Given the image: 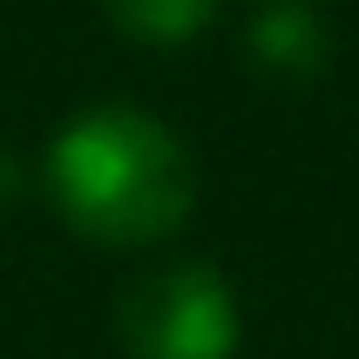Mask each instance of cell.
Listing matches in <instances>:
<instances>
[{"label": "cell", "mask_w": 359, "mask_h": 359, "mask_svg": "<svg viewBox=\"0 0 359 359\" xmlns=\"http://www.w3.org/2000/svg\"><path fill=\"white\" fill-rule=\"evenodd\" d=\"M41 197L95 251H149L170 244L197 210V156L163 116L95 102L48 136Z\"/></svg>", "instance_id": "1"}, {"label": "cell", "mask_w": 359, "mask_h": 359, "mask_svg": "<svg viewBox=\"0 0 359 359\" xmlns=\"http://www.w3.org/2000/svg\"><path fill=\"white\" fill-rule=\"evenodd\" d=\"M116 346L122 359H238V285L203 258L156 264L116 299Z\"/></svg>", "instance_id": "2"}, {"label": "cell", "mask_w": 359, "mask_h": 359, "mask_svg": "<svg viewBox=\"0 0 359 359\" xmlns=\"http://www.w3.org/2000/svg\"><path fill=\"white\" fill-rule=\"evenodd\" d=\"M244 55L258 61L264 75H278V81H312L325 68V55H332V41H325L319 7L271 0V7H258L251 27H244Z\"/></svg>", "instance_id": "3"}, {"label": "cell", "mask_w": 359, "mask_h": 359, "mask_svg": "<svg viewBox=\"0 0 359 359\" xmlns=\"http://www.w3.org/2000/svg\"><path fill=\"white\" fill-rule=\"evenodd\" d=\"M224 0H102V14L136 48H190L217 20Z\"/></svg>", "instance_id": "4"}, {"label": "cell", "mask_w": 359, "mask_h": 359, "mask_svg": "<svg viewBox=\"0 0 359 359\" xmlns=\"http://www.w3.org/2000/svg\"><path fill=\"white\" fill-rule=\"evenodd\" d=\"M20 183H27V177H20V163L0 149V210H14V203H20Z\"/></svg>", "instance_id": "5"}]
</instances>
